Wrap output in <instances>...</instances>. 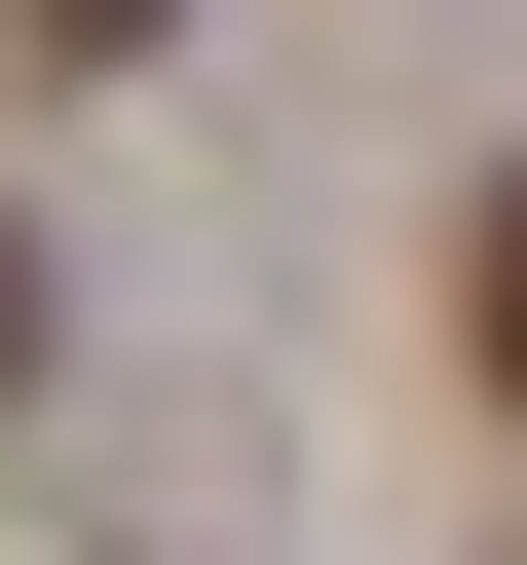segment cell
Wrapping results in <instances>:
<instances>
[{
    "instance_id": "cell-1",
    "label": "cell",
    "mask_w": 527,
    "mask_h": 565,
    "mask_svg": "<svg viewBox=\"0 0 527 565\" xmlns=\"http://www.w3.org/2000/svg\"><path fill=\"white\" fill-rule=\"evenodd\" d=\"M452 340H490V415H527V151H490V226H452Z\"/></svg>"
},
{
    "instance_id": "cell-2",
    "label": "cell",
    "mask_w": 527,
    "mask_h": 565,
    "mask_svg": "<svg viewBox=\"0 0 527 565\" xmlns=\"http://www.w3.org/2000/svg\"><path fill=\"white\" fill-rule=\"evenodd\" d=\"M0 39H39V76H114V39H151V0H0Z\"/></svg>"
},
{
    "instance_id": "cell-3",
    "label": "cell",
    "mask_w": 527,
    "mask_h": 565,
    "mask_svg": "<svg viewBox=\"0 0 527 565\" xmlns=\"http://www.w3.org/2000/svg\"><path fill=\"white\" fill-rule=\"evenodd\" d=\"M0 415H39V226H0Z\"/></svg>"
}]
</instances>
